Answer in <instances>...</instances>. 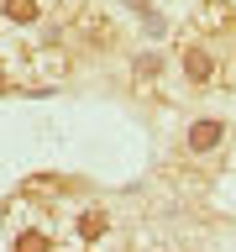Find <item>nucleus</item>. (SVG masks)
Listing matches in <instances>:
<instances>
[{"label": "nucleus", "instance_id": "1", "mask_svg": "<svg viewBox=\"0 0 236 252\" xmlns=\"http://www.w3.org/2000/svg\"><path fill=\"white\" fill-rule=\"evenodd\" d=\"M178 68H184L189 90H215V84H220V58H215V47H210V32L200 37V27H194L184 37V47H178Z\"/></svg>", "mask_w": 236, "mask_h": 252}, {"label": "nucleus", "instance_id": "2", "mask_svg": "<svg viewBox=\"0 0 236 252\" xmlns=\"http://www.w3.org/2000/svg\"><path fill=\"white\" fill-rule=\"evenodd\" d=\"M68 42L84 47V53H105V47H116V27H110L100 11H79L74 21H68Z\"/></svg>", "mask_w": 236, "mask_h": 252}, {"label": "nucleus", "instance_id": "3", "mask_svg": "<svg viewBox=\"0 0 236 252\" xmlns=\"http://www.w3.org/2000/svg\"><path fill=\"white\" fill-rule=\"evenodd\" d=\"M163 74H168V63H163L157 47H142L137 58H131V90H137L142 100H152V94L163 90Z\"/></svg>", "mask_w": 236, "mask_h": 252}, {"label": "nucleus", "instance_id": "4", "mask_svg": "<svg viewBox=\"0 0 236 252\" xmlns=\"http://www.w3.org/2000/svg\"><path fill=\"white\" fill-rule=\"evenodd\" d=\"M220 142H226V121H220V116H200V121H189V131H184V147L194 158L220 153Z\"/></svg>", "mask_w": 236, "mask_h": 252}, {"label": "nucleus", "instance_id": "5", "mask_svg": "<svg viewBox=\"0 0 236 252\" xmlns=\"http://www.w3.org/2000/svg\"><path fill=\"white\" fill-rule=\"evenodd\" d=\"M53 5L58 0H0V21L5 27H37V21H47Z\"/></svg>", "mask_w": 236, "mask_h": 252}, {"label": "nucleus", "instance_id": "6", "mask_svg": "<svg viewBox=\"0 0 236 252\" xmlns=\"http://www.w3.org/2000/svg\"><path fill=\"white\" fill-rule=\"evenodd\" d=\"M110 231V216L105 210H100V205H94V210H84V216H79V242H100V236Z\"/></svg>", "mask_w": 236, "mask_h": 252}, {"label": "nucleus", "instance_id": "7", "mask_svg": "<svg viewBox=\"0 0 236 252\" xmlns=\"http://www.w3.org/2000/svg\"><path fill=\"white\" fill-rule=\"evenodd\" d=\"M11 252H53V236H47L42 226H27V231L11 242Z\"/></svg>", "mask_w": 236, "mask_h": 252}, {"label": "nucleus", "instance_id": "8", "mask_svg": "<svg viewBox=\"0 0 236 252\" xmlns=\"http://www.w3.org/2000/svg\"><path fill=\"white\" fill-rule=\"evenodd\" d=\"M0 90H11V63L0 58Z\"/></svg>", "mask_w": 236, "mask_h": 252}]
</instances>
